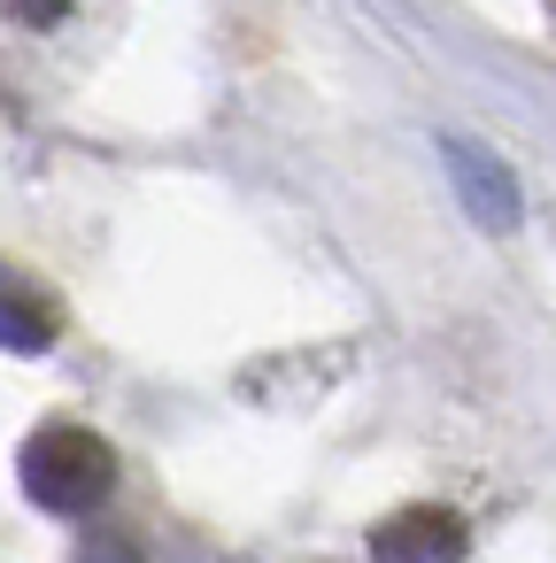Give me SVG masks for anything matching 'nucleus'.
<instances>
[{
	"mask_svg": "<svg viewBox=\"0 0 556 563\" xmlns=\"http://www.w3.org/2000/svg\"><path fill=\"white\" fill-rule=\"evenodd\" d=\"M464 555H471V525L440 501H410L371 525V563H464Z\"/></svg>",
	"mask_w": 556,
	"mask_h": 563,
	"instance_id": "2",
	"label": "nucleus"
},
{
	"mask_svg": "<svg viewBox=\"0 0 556 563\" xmlns=\"http://www.w3.org/2000/svg\"><path fill=\"white\" fill-rule=\"evenodd\" d=\"M70 563H148V548H140L132 532H94V540H86Z\"/></svg>",
	"mask_w": 556,
	"mask_h": 563,
	"instance_id": "5",
	"label": "nucleus"
},
{
	"mask_svg": "<svg viewBox=\"0 0 556 563\" xmlns=\"http://www.w3.org/2000/svg\"><path fill=\"white\" fill-rule=\"evenodd\" d=\"M440 163L456 170V194H464V209H471L487 232H510V224H517V186H510V170H502L494 155H479L471 140H448Z\"/></svg>",
	"mask_w": 556,
	"mask_h": 563,
	"instance_id": "4",
	"label": "nucleus"
},
{
	"mask_svg": "<svg viewBox=\"0 0 556 563\" xmlns=\"http://www.w3.org/2000/svg\"><path fill=\"white\" fill-rule=\"evenodd\" d=\"M63 340V301L40 286L24 263H0V347L9 355H47Z\"/></svg>",
	"mask_w": 556,
	"mask_h": 563,
	"instance_id": "3",
	"label": "nucleus"
},
{
	"mask_svg": "<svg viewBox=\"0 0 556 563\" xmlns=\"http://www.w3.org/2000/svg\"><path fill=\"white\" fill-rule=\"evenodd\" d=\"M0 9H9L17 24H32V32H55L70 16V0H0Z\"/></svg>",
	"mask_w": 556,
	"mask_h": 563,
	"instance_id": "6",
	"label": "nucleus"
},
{
	"mask_svg": "<svg viewBox=\"0 0 556 563\" xmlns=\"http://www.w3.org/2000/svg\"><path fill=\"white\" fill-rule=\"evenodd\" d=\"M17 478H24V494H32L47 517H94V509L117 494V448H109L94 424L55 417V424H40V432L24 440Z\"/></svg>",
	"mask_w": 556,
	"mask_h": 563,
	"instance_id": "1",
	"label": "nucleus"
}]
</instances>
